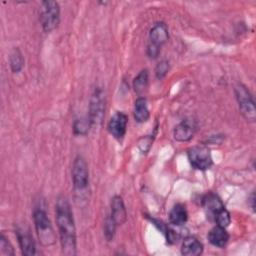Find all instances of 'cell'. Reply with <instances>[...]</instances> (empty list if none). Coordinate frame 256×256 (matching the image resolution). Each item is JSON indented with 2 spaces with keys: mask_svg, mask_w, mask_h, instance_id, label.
<instances>
[{
  "mask_svg": "<svg viewBox=\"0 0 256 256\" xmlns=\"http://www.w3.org/2000/svg\"><path fill=\"white\" fill-rule=\"evenodd\" d=\"M56 222L59 231L62 253L67 256L76 254V228L68 199L61 195L56 201Z\"/></svg>",
  "mask_w": 256,
  "mask_h": 256,
  "instance_id": "cell-1",
  "label": "cell"
},
{
  "mask_svg": "<svg viewBox=\"0 0 256 256\" xmlns=\"http://www.w3.org/2000/svg\"><path fill=\"white\" fill-rule=\"evenodd\" d=\"M33 220L37 236L43 246H51L56 241V236L47 216L43 209H35L33 212Z\"/></svg>",
  "mask_w": 256,
  "mask_h": 256,
  "instance_id": "cell-2",
  "label": "cell"
},
{
  "mask_svg": "<svg viewBox=\"0 0 256 256\" xmlns=\"http://www.w3.org/2000/svg\"><path fill=\"white\" fill-rule=\"evenodd\" d=\"M168 26L164 22L155 23L149 32V42L147 45V55L155 59L158 57L161 47L168 41Z\"/></svg>",
  "mask_w": 256,
  "mask_h": 256,
  "instance_id": "cell-3",
  "label": "cell"
},
{
  "mask_svg": "<svg viewBox=\"0 0 256 256\" xmlns=\"http://www.w3.org/2000/svg\"><path fill=\"white\" fill-rule=\"evenodd\" d=\"M235 95L238 102L239 111L242 116L247 121L254 122L256 120L255 102L249 89L245 85L240 83L235 87Z\"/></svg>",
  "mask_w": 256,
  "mask_h": 256,
  "instance_id": "cell-4",
  "label": "cell"
},
{
  "mask_svg": "<svg viewBox=\"0 0 256 256\" xmlns=\"http://www.w3.org/2000/svg\"><path fill=\"white\" fill-rule=\"evenodd\" d=\"M60 21V6L56 1H43L40 12V22L45 32L53 31Z\"/></svg>",
  "mask_w": 256,
  "mask_h": 256,
  "instance_id": "cell-5",
  "label": "cell"
},
{
  "mask_svg": "<svg viewBox=\"0 0 256 256\" xmlns=\"http://www.w3.org/2000/svg\"><path fill=\"white\" fill-rule=\"evenodd\" d=\"M72 182L74 190L78 193L85 191L89 184V171L86 160L77 155L72 165Z\"/></svg>",
  "mask_w": 256,
  "mask_h": 256,
  "instance_id": "cell-6",
  "label": "cell"
},
{
  "mask_svg": "<svg viewBox=\"0 0 256 256\" xmlns=\"http://www.w3.org/2000/svg\"><path fill=\"white\" fill-rule=\"evenodd\" d=\"M105 111V96L100 87H96L90 99L89 123L91 126H98L102 123Z\"/></svg>",
  "mask_w": 256,
  "mask_h": 256,
  "instance_id": "cell-7",
  "label": "cell"
},
{
  "mask_svg": "<svg viewBox=\"0 0 256 256\" xmlns=\"http://www.w3.org/2000/svg\"><path fill=\"white\" fill-rule=\"evenodd\" d=\"M187 156L191 166L197 170H207L213 164L210 150L205 145H197L189 148Z\"/></svg>",
  "mask_w": 256,
  "mask_h": 256,
  "instance_id": "cell-8",
  "label": "cell"
},
{
  "mask_svg": "<svg viewBox=\"0 0 256 256\" xmlns=\"http://www.w3.org/2000/svg\"><path fill=\"white\" fill-rule=\"evenodd\" d=\"M127 123V115L123 112H116L108 122V131L115 139L121 140L126 134Z\"/></svg>",
  "mask_w": 256,
  "mask_h": 256,
  "instance_id": "cell-9",
  "label": "cell"
},
{
  "mask_svg": "<svg viewBox=\"0 0 256 256\" xmlns=\"http://www.w3.org/2000/svg\"><path fill=\"white\" fill-rule=\"evenodd\" d=\"M203 208L206 212V215L209 219L213 220L215 217L223 210L225 209V206L221 199L214 193H208L204 196L202 200Z\"/></svg>",
  "mask_w": 256,
  "mask_h": 256,
  "instance_id": "cell-10",
  "label": "cell"
},
{
  "mask_svg": "<svg viewBox=\"0 0 256 256\" xmlns=\"http://www.w3.org/2000/svg\"><path fill=\"white\" fill-rule=\"evenodd\" d=\"M196 131V124L191 119L182 120L174 129L173 135L177 141L187 142L191 140Z\"/></svg>",
  "mask_w": 256,
  "mask_h": 256,
  "instance_id": "cell-11",
  "label": "cell"
},
{
  "mask_svg": "<svg viewBox=\"0 0 256 256\" xmlns=\"http://www.w3.org/2000/svg\"><path fill=\"white\" fill-rule=\"evenodd\" d=\"M16 235H17L18 243H19L22 254L26 255V256L34 255L36 252L35 243H34L33 237L29 233V231L25 230L22 227H18L16 229Z\"/></svg>",
  "mask_w": 256,
  "mask_h": 256,
  "instance_id": "cell-12",
  "label": "cell"
},
{
  "mask_svg": "<svg viewBox=\"0 0 256 256\" xmlns=\"http://www.w3.org/2000/svg\"><path fill=\"white\" fill-rule=\"evenodd\" d=\"M110 216L117 225H122L127 220V211L121 196L115 195L111 201V214Z\"/></svg>",
  "mask_w": 256,
  "mask_h": 256,
  "instance_id": "cell-13",
  "label": "cell"
},
{
  "mask_svg": "<svg viewBox=\"0 0 256 256\" xmlns=\"http://www.w3.org/2000/svg\"><path fill=\"white\" fill-rule=\"evenodd\" d=\"M208 240L213 246L224 247L229 240V234L224 227L216 225L209 231Z\"/></svg>",
  "mask_w": 256,
  "mask_h": 256,
  "instance_id": "cell-14",
  "label": "cell"
},
{
  "mask_svg": "<svg viewBox=\"0 0 256 256\" xmlns=\"http://www.w3.org/2000/svg\"><path fill=\"white\" fill-rule=\"evenodd\" d=\"M203 252V244L195 237H186L182 243L181 253L185 256H198Z\"/></svg>",
  "mask_w": 256,
  "mask_h": 256,
  "instance_id": "cell-15",
  "label": "cell"
},
{
  "mask_svg": "<svg viewBox=\"0 0 256 256\" xmlns=\"http://www.w3.org/2000/svg\"><path fill=\"white\" fill-rule=\"evenodd\" d=\"M134 119L138 123H144L149 119L150 112L147 106V101L144 97H138L134 103Z\"/></svg>",
  "mask_w": 256,
  "mask_h": 256,
  "instance_id": "cell-16",
  "label": "cell"
},
{
  "mask_svg": "<svg viewBox=\"0 0 256 256\" xmlns=\"http://www.w3.org/2000/svg\"><path fill=\"white\" fill-rule=\"evenodd\" d=\"M187 218H188V213H187L186 207L181 203L174 205L169 213L170 223L176 226H180L184 224L187 221Z\"/></svg>",
  "mask_w": 256,
  "mask_h": 256,
  "instance_id": "cell-17",
  "label": "cell"
},
{
  "mask_svg": "<svg viewBox=\"0 0 256 256\" xmlns=\"http://www.w3.org/2000/svg\"><path fill=\"white\" fill-rule=\"evenodd\" d=\"M149 74L147 69L141 70L133 80V88L137 94H142L148 87Z\"/></svg>",
  "mask_w": 256,
  "mask_h": 256,
  "instance_id": "cell-18",
  "label": "cell"
},
{
  "mask_svg": "<svg viewBox=\"0 0 256 256\" xmlns=\"http://www.w3.org/2000/svg\"><path fill=\"white\" fill-rule=\"evenodd\" d=\"M9 61H10V67L13 73H18L19 71H21L24 65V59L21 51L18 48L13 49V51L10 54Z\"/></svg>",
  "mask_w": 256,
  "mask_h": 256,
  "instance_id": "cell-19",
  "label": "cell"
},
{
  "mask_svg": "<svg viewBox=\"0 0 256 256\" xmlns=\"http://www.w3.org/2000/svg\"><path fill=\"white\" fill-rule=\"evenodd\" d=\"M116 227H117V224L114 222L112 217L110 215L107 216L104 222V234H105V238L108 241H111L114 238Z\"/></svg>",
  "mask_w": 256,
  "mask_h": 256,
  "instance_id": "cell-20",
  "label": "cell"
},
{
  "mask_svg": "<svg viewBox=\"0 0 256 256\" xmlns=\"http://www.w3.org/2000/svg\"><path fill=\"white\" fill-rule=\"evenodd\" d=\"M0 255L1 256L14 255V250L11 243L3 234H1L0 236Z\"/></svg>",
  "mask_w": 256,
  "mask_h": 256,
  "instance_id": "cell-21",
  "label": "cell"
},
{
  "mask_svg": "<svg viewBox=\"0 0 256 256\" xmlns=\"http://www.w3.org/2000/svg\"><path fill=\"white\" fill-rule=\"evenodd\" d=\"M90 125L89 120L77 119L73 124V131L76 135H84L88 131V126Z\"/></svg>",
  "mask_w": 256,
  "mask_h": 256,
  "instance_id": "cell-22",
  "label": "cell"
},
{
  "mask_svg": "<svg viewBox=\"0 0 256 256\" xmlns=\"http://www.w3.org/2000/svg\"><path fill=\"white\" fill-rule=\"evenodd\" d=\"M214 221L216 222V225H219L221 227H224L226 228L230 222H231V217H230V213L226 210V209H223L214 219Z\"/></svg>",
  "mask_w": 256,
  "mask_h": 256,
  "instance_id": "cell-23",
  "label": "cell"
},
{
  "mask_svg": "<svg viewBox=\"0 0 256 256\" xmlns=\"http://www.w3.org/2000/svg\"><path fill=\"white\" fill-rule=\"evenodd\" d=\"M168 70H169V63H168V61L162 60L161 62H159L157 64V66L155 68V75H156V77L159 80H161L162 78H164L166 76Z\"/></svg>",
  "mask_w": 256,
  "mask_h": 256,
  "instance_id": "cell-24",
  "label": "cell"
},
{
  "mask_svg": "<svg viewBox=\"0 0 256 256\" xmlns=\"http://www.w3.org/2000/svg\"><path fill=\"white\" fill-rule=\"evenodd\" d=\"M254 201H255V196H254V192H252V194H251V208H252L253 211H254V208H255Z\"/></svg>",
  "mask_w": 256,
  "mask_h": 256,
  "instance_id": "cell-25",
  "label": "cell"
}]
</instances>
